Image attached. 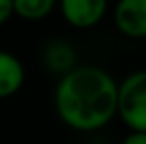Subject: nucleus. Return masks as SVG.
Instances as JSON below:
<instances>
[{"instance_id": "f257e3e1", "label": "nucleus", "mask_w": 146, "mask_h": 144, "mask_svg": "<svg viewBox=\"0 0 146 144\" xmlns=\"http://www.w3.org/2000/svg\"><path fill=\"white\" fill-rule=\"evenodd\" d=\"M57 116L76 131H98L117 115V81L100 67H72L56 87Z\"/></svg>"}, {"instance_id": "f03ea898", "label": "nucleus", "mask_w": 146, "mask_h": 144, "mask_svg": "<svg viewBox=\"0 0 146 144\" xmlns=\"http://www.w3.org/2000/svg\"><path fill=\"white\" fill-rule=\"evenodd\" d=\"M117 115L129 131H146V72L135 70L117 85Z\"/></svg>"}, {"instance_id": "7ed1b4c3", "label": "nucleus", "mask_w": 146, "mask_h": 144, "mask_svg": "<svg viewBox=\"0 0 146 144\" xmlns=\"http://www.w3.org/2000/svg\"><path fill=\"white\" fill-rule=\"evenodd\" d=\"M107 6L109 0H59L63 18L80 30L96 26L106 15Z\"/></svg>"}, {"instance_id": "20e7f679", "label": "nucleus", "mask_w": 146, "mask_h": 144, "mask_svg": "<svg viewBox=\"0 0 146 144\" xmlns=\"http://www.w3.org/2000/svg\"><path fill=\"white\" fill-rule=\"evenodd\" d=\"M113 18L122 35L143 39L146 35V0H118Z\"/></svg>"}, {"instance_id": "39448f33", "label": "nucleus", "mask_w": 146, "mask_h": 144, "mask_svg": "<svg viewBox=\"0 0 146 144\" xmlns=\"http://www.w3.org/2000/svg\"><path fill=\"white\" fill-rule=\"evenodd\" d=\"M24 76L21 59L11 52L0 50V100L17 94L24 83Z\"/></svg>"}, {"instance_id": "423d86ee", "label": "nucleus", "mask_w": 146, "mask_h": 144, "mask_svg": "<svg viewBox=\"0 0 146 144\" xmlns=\"http://www.w3.org/2000/svg\"><path fill=\"white\" fill-rule=\"evenodd\" d=\"M43 61L50 72L65 74L76 63L74 48L65 41H50L43 50Z\"/></svg>"}, {"instance_id": "0eeeda50", "label": "nucleus", "mask_w": 146, "mask_h": 144, "mask_svg": "<svg viewBox=\"0 0 146 144\" xmlns=\"http://www.w3.org/2000/svg\"><path fill=\"white\" fill-rule=\"evenodd\" d=\"M57 0H13V15L24 20H41L54 11Z\"/></svg>"}, {"instance_id": "6e6552de", "label": "nucleus", "mask_w": 146, "mask_h": 144, "mask_svg": "<svg viewBox=\"0 0 146 144\" xmlns=\"http://www.w3.org/2000/svg\"><path fill=\"white\" fill-rule=\"evenodd\" d=\"M13 15V0H0V26L6 24Z\"/></svg>"}, {"instance_id": "1a4fd4ad", "label": "nucleus", "mask_w": 146, "mask_h": 144, "mask_svg": "<svg viewBox=\"0 0 146 144\" xmlns=\"http://www.w3.org/2000/svg\"><path fill=\"white\" fill-rule=\"evenodd\" d=\"M122 144H146V131H129Z\"/></svg>"}]
</instances>
